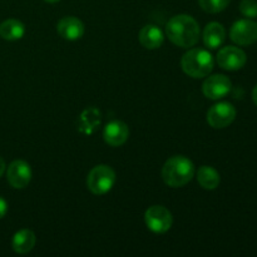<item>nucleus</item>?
<instances>
[{
	"label": "nucleus",
	"mask_w": 257,
	"mask_h": 257,
	"mask_svg": "<svg viewBox=\"0 0 257 257\" xmlns=\"http://www.w3.org/2000/svg\"><path fill=\"white\" fill-rule=\"evenodd\" d=\"M166 34L177 47L190 48L196 45L200 39V25L191 15H176L168 20Z\"/></svg>",
	"instance_id": "f257e3e1"
},
{
	"label": "nucleus",
	"mask_w": 257,
	"mask_h": 257,
	"mask_svg": "<svg viewBox=\"0 0 257 257\" xmlns=\"http://www.w3.org/2000/svg\"><path fill=\"white\" fill-rule=\"evenodd\" d=\"M195 165L185 156L168 158L162 167V178L170 187L178 188L187 185L195 176Z\"/></svg>",
	"instance_id": "f03ea898"
},
{
	"label": "nucleus",
	"mask_w": 257,
	"mask_h": 257,
	"mask_svg": "<svg viewBox=\"0 0 257 257\" xmlns=\"http://www.w3.org/2000/svg\"><path fill=\"white\" fill-rule=\"evenodd\" d=\"M213 57L208 50L202 48H193L183 54L181 59V67L182 70L188 77L205 78L212 72L213 69Z\"/></svg>",
	"instance_id": "7ed1b4c3"
},
{
	"label": "nucleus",
	"mask_w": 257,
	"mask_h": 257,
	"mask_svg": "<svg viewBox=\"0 0 257 257\" xmlns=\"http://www.w3.org/2000/svg\"><path fill=\"white\" fill-rule=\"evenodd\" d=\"M115 183V172L107 165H98L90 170L87 177V187L93 195H105Z\"/></svg>",
	"instance_id": "20e7f679"
},
{
	"label": "nucleus",
	"mask_w": 257,
	"mask_h": 257,
	"mask_svg": "<svg viewBox=\"0 0 257 257\" xmlns=\"http://www.w3.org/2000/svg\"><path fill=\"white\" fill-rule=\"evenodd\" d=\"M145 222L148 230L155 233H166L173 223L172 213L163 206H152L145 213Z\"/></svg>",
	"instance_id": "39448f33"
},
{
	"label": "nucleus",
	"mask_w": 257,
	"mask_h": 257,
	"mask_svg": "<svg viewBox=\"0 0 257 257\" xmlns=\"http://www.w3.org/2000/svg\"><path fill=\"white\" fill-rule=\"evenodd\" d=\"M236 118V108L228 102H220L213 104L207 112L208 124L216 130L228 127Z\"/></svg>",
	"instance_id": "423d86ee"
},
{
	"label": "nucleus",
	"mask_w": 257,
	"mask_h": 257,
	"mask_svg": "<svg viewBox=\"0 0 257 257\" xmlns=\"http://www.w3.org/2000/svg\"><path fill=\"white\" fill-rule=\"evenodd\" d=\"M230 38L237 45H251L257 42V23L251 19H241L233 23Z\"/></svg>",
	"instance_id": "0eeeda50"
},
{
	"label": "nucleus",
	"mask_w": 257,
	"mask_h": 257,
	"mask_svg": "<svg viewBox=\"0 0 257 257\" xmlns=\"http://www.w3.org/2000/svg\"><path fill=\"white\" fill-rule=\"evenodd\" d=\"M32 168H30L29 163L25 162V161H13L9 167H8L7 178L8 182L13 188H17V190L25 188L32 181Z\"/></svg>",
	"instance_id": "6e6552de"
},
{
	"label": "nucleus",
	"mask_w": 257,
	"mask_h": 257,
	"mask_svg": "<svg viewBox=\"0 0 257 257\" xmlns=\"http://www.w3.org/2000/svg\"><path fill=\"white\" fill-rule=\"evenodd\" d=\"M216 59H217V64L222 69L235 72V70H240L245 67L247 57H246V53L240 48L225 47L218 52Z\"/></svg>",
	"instance_id": "1a4fd4ad"
},
{
	"label": "nucleus",
	"mask_w": 257,
	"mask_h": 257,
	"mask_svg": "<svg viewBox=\"0 0 257 257\" xmlns=\"http://www.w3.org/2000/svg\"><path fill=\"white\" fill-rule=\"evenodd\" d=\"M232 83L223 74H215L208 77L202 84V92L208 99L217 100L231 92Z\"/></svg>",
	"instance_id": "9d476101"
},
{
	"label": "nucleus",
	"mask_w": 257,
	"mask_h": 257,
	"mask_svg": "<svg viewBox=\"0 0 257 257\" xmlns=\"http://www.w3.org/2000/svg\"><path fill=\"white\" fill-rule=\"evenodd\" d=\"M130 137V128L122 120H110L107 123L103 131V138L105 143L112 147H119L127 142Z\"/></svg>",
	"instance_id": "9b49d317"
},
{
	"label": "nucleus",
	"mask_w": 257,
	"mask_h": 257,
	"mask_svg": "<svg viewBox=\"0 0 257 257\" xmlns=\"http://www.w3.org/2000/svg\"><path fill=\"white\" fill-rule=\"evenodd\" d=\"M57 32L63 39L74 42L84 35L85 28L82 20L75 17H65L57 24Z\"/></svg>",
	"instance_id": "f8f14e48"
},
{
	"label": "nucleus",
	"mask_w": 257,
	"mask_h": 257,
	"mask_svg": "<svg viewBox=\"0 0 257 257\" xmlns=\"http://www.w3.org/2000/svg\"><path fill=\"white\" fill-rule=\"evenodd\" d=\"M226 39V30L222 24L217 22L208 23L203 30V43L210 49H217Z\"/></svg>",
	"instance_id": "ddd939ff"
},
{
	"label": "nucleus",
	"mask_w": 257,
	"mask_h": 257,
	"mask_svg": "<svg viewBox=\"0 0 257 257\" xmlns=\"http://www.w3.org/2000/svg\"><path fill=\"white\" fill-rule=\"evenodd\" d=\"M140 43L146 48V49H158L163 44L165 40V34L162 30L156 25H146L140 32Z\"/></svg>",
	"instance_id": "4468645a"
},
{
	"label": "nucleus",
	"mask_w": 257,
	"mask_h": 257,
	"mask_svg": "<svg viewBox=\"0 0 257 257\" xmlns=\"http://www.w3.org/2000/svg\"><path fill=\"white\" fill-rule=\"evenodd\" d=\"M35 243H37L35 233L32 230L24 228V230L18 231L14 235L12 241V247L17 253L24 255V253L30 252L34 248Z\"/></svg>",
	"instance_id": "2eb2a0df"
},
{
	"label": "nucleus",
	"mask_w": 257,
	"mask_h": 257,
	"mask_svg": "<svg viewBox=\"0 0 257 257\" xmlns=\"http://www.w3.org/2000/svg\"><path fill=\"white\" fill-rule=\"evenodd\" d=\"M25 25L18 19H7L0 24V37L9 42H15L24 37Z\"/></svg>",
	"instance_id": "dca6fc26"
},
{
	"label": "nucleus",
	"mask_w": 257,
	"mask_h": 257,
	"mask_svg": "<svg viewBox=\"0 0 257 257\" xmlns=\"http://www.w3.org/2000/svg\"><path fill=\"white\" fill-rule=\"evenodd\" d=\"M197 181L205 190H216L221 182L220 173L211 166H201L197 171Z\"/></svg>",
	"instance_id": "f3484780"
},
{
	"label": "nucleus",
	"mask_w": 257,
	"mask_h": 257,
	"mask_svg": "<svg viewBox=\"0 0 257 257\" xmlns=\"http://www.w3.org/2000/svg\"><path fill=\"white\" fill-rule=\"evenodd\" d=\"M231 0H198L200 7L210 14H217L228 7Z\"/></svg>",
	"instance_id": "a211bd4d"
},
{
	"label": "nucleus",
	"mask_w": 257,
	"mask_h": 257,
	"mask_svg": "<svg viewBox=\"0 0 257 257\" xmlns=\"http://www.w3.org/2000/svg\"><path fill=\"white\" fill-rule=\"evenodd\" d=\"M240 12L248 19H253L257 17V2L256 0H242L240 3Z\"/></svg>",
	"instance_id": "6ab92c4d"
},
{
	"label": "nucleus",
	"mask_w": 257,
	"mask_h": 257,
	"mask_svg": "<svg viewBox=\"0 0 257 257\" xmlns=\"http://www.w3.org/2000/svg\"><path fill=\"white\" fill-rule=\"evenodd\" d=\"M8 212V202L3 197H0V220L7 215Z\"/></svg>",
	"instance_id": "aec40b11"
},
{
	"label": "nucleus",
	"mask_w": 257,
	"mask_h": 257,
	"mask_svg": "<svg viewBox=\"0 0 257 257\" xmlns=\"http://www.w3.org/2000/svg\"><path fill=\"white\" fill-rule=\"evenodd\" d=\"M4 172H5V161L0 157V177H2Z\"/></svg>",
	"instance_id": "412c9836"
},
{
	"label": "nucleus",
	"mask_w": 257,
	"mask_h": 257,
	"mask_svg": "<svg viewBox=\"0 0 257 257\" xmlns=\"http://www.w3.org/2000/svg\"><path fill=\"white\" fill-rule=\"evenodd\" d=\"M252 100L255 102V104L257 105V85L255 88H253V90H252Z\"/></svg>",
	"instance_id": "4be33fe9"
},
{
	"label": "nucleus",
	"mask_w": 257,
	"mask_h": 257,
	"mask_svg": "<svg viewBox=\"0 0 257 257\" xmlns=\"http://www.w3.org/2000/svg\"><path fill=\"white\" fill-rule=\"evenodd\" d=\"M44 2H47V3H50V4H54V3H58V2H60V0H44Z\"/></svg>",
	"instance_id": "5701e85b"
}]
</instances>
